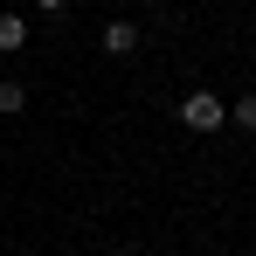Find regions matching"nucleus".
<instances>
[{
  "label": "nucleus",
  "mask_w": 256,
  "mask_h": 256,
  "mask_svg": "<svg viewBox=\"0 0 256 256\" xmlns=\"http://www.w3.org/2000/svg\"><path fill=\"white\" fill-rule=\"evenodd\" d=\"M132 48H138V28L132 21H111L104 28V56H132Z\"/></svg>",
  "instance_id": "obj_2"
},
{
  "label": "nucleus",
  "mask_w": 256,
  "mask_h": 256,
  "mask_svg": "<svg viewBox=\"0 0 256 256\" xmlns=\"http://www.w3.org/2000/svg\"><path fill=\"white\" fill-rule=\"evenodd\" d=\"M228 118H236V125H250V132H256V90H250V97H236V104H228Z\"/></svg>",
  "instance_id": "obj_4"
},
{
  "label": "nucleus",
  "mask_w": 256,
  "mask_h": 256,
  "mask_svg": "<svg viewBox=\"0 0 256 256\" xmlns=\"http://www.w3.org/2000/svg\"><path fill=\"white\" fill-rule=\"evenodd\" d=\"M35 7H42V14H62V7H70V0H35Z\"/></svg>",
  "instance_id": "obj_6"
},
{
  "label": "nucleus",
  "mask_w": 256,
  "mask_h": 256,
  "mask_svg": "<svg viewBox=\"0 0 256 256\" xmlns=\"http://www.w3.org/2000/svg\"><path fill=\"white\" fill-rule=\"evenodd\" d=\"M21 104H28V90H21V84H0V111H21Z\"/></svg>",
  "instance_id": "obj_5"
},
{
  "label": "nucleus",
  "mask_w": 256,
  "mask_h": 256,
  "mask_svg": "<svg viewBox=\"0 0 256 256\" xmlns=\"http://www.w3.org/2000/svg\"><path fill=\"white\" fill-rule=\"evenodd\" d=\"M0 48H7V56L28 48V21H21V14H0Z\"/></svg>",
  "instance_id": "obj_3"
},
{
  "label": "nucleus",
  "mask_w": 256,
  "mask_h": 256,
  "mask_svg": "<svg viewBox=\"0 0 256 256\" xmlns=\"http://www.w3.org/2000/svg\"><path fill=\"white\" fill-rule=\"evenodd\" d=\"M180 125L187 132H222L228 125V104H222L214 90H187V97H180Z\"/></svg>",
  "instance_id": "obj_1"
}]
</instances>
